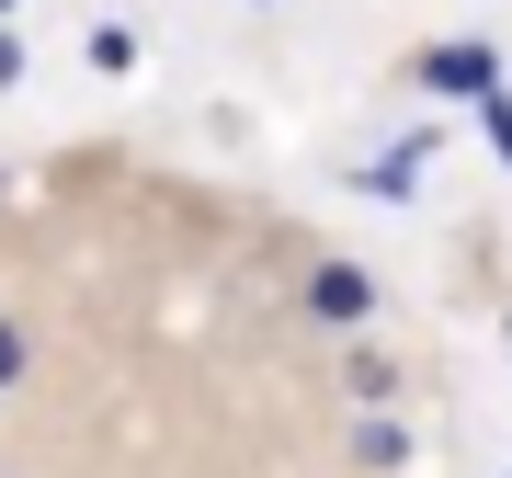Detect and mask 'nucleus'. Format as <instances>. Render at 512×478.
Returning a JSON list of instances; mask_svg holds the SVG:
<instances>
[{
  "instance_id": "8",
  "label": "nucleus",
  "mask_w": 512,
  "mask_h": 478,
  "mask_svg": "<svg viewBox=\"0 0 512 478\" xmlns=\"http://www.w3.org/2000/svg\"><path fill=\"white\" fill-rule=\"evenodd\" d=\"M501 478H512V467H501Z\"/></svg>"
},
{
  "instance_id": "7",
  "label": "nucleus",
  "mask_w": 512,
  "mask_h": 478,
  "mask_svg": "<svg viewBox=\"0 0 512 478\" xmlns=\"http://www.w3.org/2000/svg\"><path fill=\"white\" fill-rule=\"evenodd\" d=\"M0 12H12V0H0Z\"/></svg>"
},
{
  "instance_id": "6",
  "label": "nucleus",
  "mask_w": 512,
  "mask_h": 478,
  "mask_svg": "<svg viewBox=\"0 0 512 478\" xmlns=\"http://www.w3.org/2000/svg\"><path fill=\"white\" fill-rule=\"evenodd\" d=\"M12 376H23V331L0 319V387H12Z\"/></svg>"
},
{
  "instance_id": "1",
  "label": "nucleus",
  "mask_w": 512,
  "mask_h": 478,
  "mask_svg": "<svg viewBox=\"0 0 512 478\" xmlns=\"http://www.w3.org/2000/svg\"><path fill=\"white\" fill-rule=\"evenodd\" d=\"M421 80H433L444 103H478V92H501V57L478 46V35H456V46H433V57H421Z\"/></svg>"
},
{
  "instance_id": "2",
  "label": "nucleus",
  "mask_w": 512,
  "mask_h": 478,
  "mask_svg": "<svg viewBox=\"0 0 512 478\" xmlns=\"http://www.w3.org/2000/svg\"><path fill=\"white\" fill-rule=\"evenodd\" d=\"M421 171H433V148H421V137H399V148H387V160L365 171V194H387V205H399V194L421 183Z\"/></svg>"
},
{
  "instance_id": "3",
  "label": "nucleus",
  "mask_w": 512,
  "mask_h": 478,
  "mask_svg": "<svg viewBox=\"0 0 512 478\" xmlns=\"http://www.w3.org/2000/svg\"><path fill=\"white\" fill-rule=\"evenodd\" d=\"M308 296H319V319H365V296H376V285L353 274V262H319V285H308Z\"/></svg>"
},
{
  "instance_id": "5",
  "label": "nucleus",
  "mask_w": 512,
  "mask_h": 478,
  "mask_svg": "<svg viewBox=\"0 0 512 478\" xmlns=\"http://www.w3.org/2000/svg\"><path fill=\"white\" fill-rule=\"evenodd\" d=\"M478 126H490V148L512 160V103H501V92H478Z\"/></svg>"
},
{
  "instance_id": "4",
  "label": "nucleus",
  "mask_w": 512,
  "mask_h": 478,
  "mask_svg": "<svg viewBox=\"0 0 512 478\" xmlns=\"http://www.w3.org/2000/svg\"><path fill=\"white\" fill-rule=\"evenodd\" d=\"M353 444H365V467H399V456H410V433H399V422H365Z\"/></svg>"
}]
</instances>
